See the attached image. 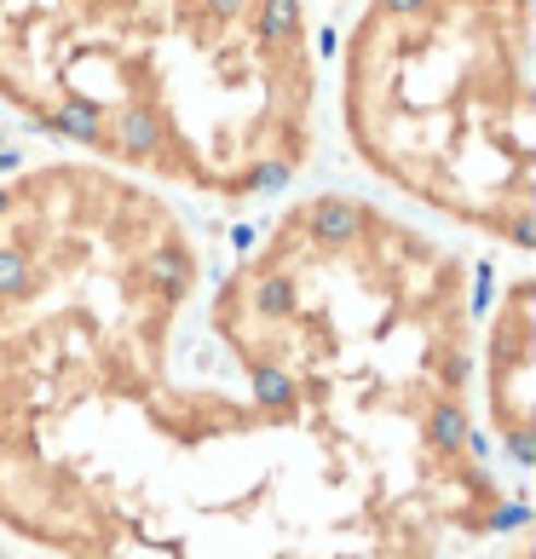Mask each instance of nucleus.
Returning <instances> with one entry per match:
<instances>
[{
    "label": "nucleus",
    "instance_id": "39448f33",
    "mask_svg": "<svg viewBox=\"0 0 536 559\" xmlns=\"http://www.w3.org/2000/svg\"><path fill=\"white\" fill-rule=\"evenodd\" d=\"M0 559H17V554H12V543H0Z\"/></svg>",
    "mask_w": 536,
    "mask_h": 559
},
{
    "label": "nucleus",
    "instance_id": "7ed1b4c3",
    "mask_svg": "<svg viewBox=\"0 0 536 559\" xmlns=\"http://www.w3.org/2000/svg\"><path fill=\"white\" fill-rule=\"evenodd\" d=\"M335 116L353 162L404 209L531 254V0H358L335 58Z\"/></svg>",
    "mask_w": 536,
    "mask_h": 559
},
{
    "label": "nucleus",
    "instance_id": "20e7f679",
    "mask_svg": "<svg viewBox=\"0 0 536 559\" xmlns=\"http://www.w3.org/2000/svg\"><path fill=\"white\" fill-rule=\"evenodd\" d=\"M473 409L502 473H531L536 462V277L525 265L479 288L473 323Z\"/></svg>",
    "mask_w": 536,
    "mask_h": 559
},
{
    "label": "nucleus",
    "instance_id": "f257e3e1",
    "mask_svg": "<svg viewBox=\"0 0 536 559\" xmlns=\"http://www.w3.org/2000/svg\"><path fill=\"white\" fill-rule=\"evenodd\" d=\"M479 277L364 191H300L202 295L0 444L40 559H450L525 520L473 409Z\"/></svg>",
    "mask_w": 536,
    "mask_h": 559
},
{
    "label": "nucleus",
    "instance_id": "f03ea898",
    "mask_svg": "<svg viewBox=\"0 0 536 559\" xmlns=\"http://www.w3.org/2000/svg\"><path fill=\"white\" fill-rule=\"evenodd\" d=\"M0 110L168 197H288L323 139L312 0H0Z\"/></svg>",
    "mask_w": 536,
    "mask_h": 559
}]
</instances>
